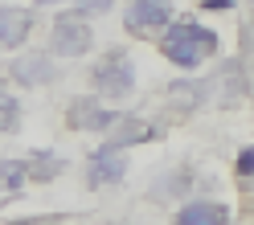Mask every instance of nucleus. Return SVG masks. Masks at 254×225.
Masks as SVG:
<instances>
[{"label": "nucleus", "instance_id": "f257e3e1", "mask_svg": "<svg viewBox=\"0 0 254 225\" xmlns=\"http://www.w3.org/2000/svg\"><path fill=\"white\" fill-rule=\"evenodd\" d=\"M209 54H217V33L197 21H172L164 37V57L181 70H197Z\"/></svg>", "mask_w": 254, "mask_h": 225}, {"label": "nucleus", "instance_id": "f03ea898", "mask_svg": "<svg viewBox=\"0 0 254 225\" xmlns=\"http://www.w3.org/2000/svg\"><path fill=\"white\" fill-rule=\"evenodd\" d=\"M90 82L99 94H107V99H127L135 86V66H131V57H127L123 50H107L99 61H94V70H90Z\"/></svg>", "mask_w": 254, "mask_h": 225}, {"label": "nucleus", "instance_id": "7ed1b4c3", "mask_svg": "<svg viewBox=\"0 0 254 225\" xmlns=\"http://www.w3.org/2000/svg\"><path fill=\"white\" fill-rule=\"evenodd\" d=\"M90 45H94V33H90V25L78 17V12H62L54 21L50 50L58 57H82V54H90Z\"/></svg>", "mask_w": 254, "mask_h": 225}, {"label": "nucleus", "instance_id": "20e7f679", "mask_svg": "<svg viewBox=\"0 0 254 225\" xmlns=\"http://www.w3.org/2000/svg\"><path fill=\"white\" fill-rule=\"evenodd\" d=\"M127 176V156L111 143H99L86 160V184L90 188H107V184H119Z\"/></svg>", "mask_w": 254, "mask_h": 225}, {"label": "nucleus", "instance_id": "39448f33", "mask_svg": "<svg viewBox=\"0 0 254 225\" xmlns=\"http://www.w3.org/2000/svg\"><path fill=\"white\" fill-rule=\"evenodd\" d=\"M66 119H70V127H78V131H90V135L107 131L111 135V127L119 123V111L103 107L99 99H74L70 111H66Z\"/></svg>", "mask_w": 254, "mask_h": 225}, {"label": "nucleus", "instance_id": "423d86ee", "mask_svg": "<svg viewBox=\"0 0 254 225\" xmlns=\"http://www.w3.org/2000/svg\"><path fill=\"white\" fill-rule=\"evenodd\" d=\"M172 21V8L160 4V0H139L123 12V25L131 29V33H152V29H164Z\"/></svg>", "mask_w": 254, "mask_h": 225}, {"label": "nucleus", "instance_id": "0eeeda50", "mask_svg": "<svg viewBox=\"0 0 254 225\" xmlns=\"http://www.w3.org/2000/svg\"><path fill=\"white\" fill-rule=\"evenodd\" d=\"M12 78H17L21 86H50L54 78H58V70H54V61H50V54H25V57H17L12 61Z\"/></svg>", "mask_w": 254, "mask_h": 225}, {"label": "nucleus", "instance_id": "6e6552de", "mask_svg": "<svg viewBox=\"0 0 254 225\" xmlns=\"http://www.w3.org/2000/svg\"><path fill=\"white\" fill-rule=\"evenodd\" d=\"M177 225H230V209L221 201H189L177 213Z\"/></svg>", "mask_w": 254, "mask_h": 225}, {"label": "nucleus", "instance_id": "1a4fd4ad", "mask_svg": "<svg viewBox=\"0 0 254 225\" xmlns=\"http://www.w3.org/2000/svg\"><path fill=\"white\" fill-rule=\"evenodd\" d=\"M33 29V12L29 8H0V45H21Z\"/></svg>", "mask_w": 254, "mask_h": 225}, {"label": "nucleus", "instance_id": "9d476101", "mask_svg": "<svg viewBox=\"0 0 254 225\" xmlns=\"http://www.w3.org/2000/svg\"><path fill=\"white\" fill-rule=\"evenodd\" d=\"M144 139H152V123H144V119H135V115H119V123L111 127V148H131V143H144Z\"/></svg>", "mask_w": 254, "mask_h": 225}, {"label": "nucleus", "instance_id": "9b49d317", "mask_svg": "<svg viewBox=\"0 0 254 225\" xmlns=\"http://www.w3.org/2000/svg\"><path fill=\"white\" fill-rule=\"evenodd\" d=\"M62 168H66V164H62V156H58V152H33V156L25 160L29 180H54Z\"/></svg>", "mask_w": 254, "mask_h": 225}, {"label": "nucleus", "instance_id": "f8f14e48", "mask_svg": "<svg viewBox=\"0 0 254 225\" xmlns=\"http://www.w3.org/2000/svg\"><path fill=\"white\" fill-rule=\"evenodd\" d=\"M25 180H29L25 160H0V192H17Z\"/></svg>", "mask_w": 254, "mask_h": 225}, {"label": "nucleus", "instance_id": "ddd939ff", "mask_svg": "<svg viewBox=\"0 0 254 225\" xmlns=\"http://www.w3.org/2000/svg\"><path fill=\"white\" fill-rule=\"evenodd\" d=\"M17 127H21V103L8 90H0V135L17 131Z\"/></svg>", "mask_w": 254, "mask_h": 225}, {"label": "nucleus", "instance_id": "4468645a", "mask_svg": "<svg viewBox=\"0 0 254 225\" xmlns=\"http://www.w3.org/2000/svg\"><path fill=\"white\" fill-rule=\"evenodd\" d=\"M168 94H172V103H181V107H197V103L205 99V90H201L197 82H172Z\"/></svg>", "mask_w": 254, "mask_h": 225}, {"label": "nucleus", "instance_id": "2eb2a0df", "mask_svg": "<svg viewBox=\"0 0 254 225\" xmlns=\"http://www.w3.org/2000/svg\"><path fill=\"white\" fill-rule=\"evenodd\" d=\"M238 176H242V180H254V148H246L238 156Z\"/></svg>", "mask_w": 254, "mask_h": 225}, {"label": "nucleus", "instance_id": "dca6fc26", "mask_svg": "<svg viewBox=\"0 0 254 225\" xmlns=\"http://www.w3.org/2000/svg\"><path fill=\"white\" fill-rule=\"evenodd\" d=\"M205 8H213V12H226V8H230V0H205Z\"/></svg>", "mask_w": 254, "mask_h": 225}]
</instances>
